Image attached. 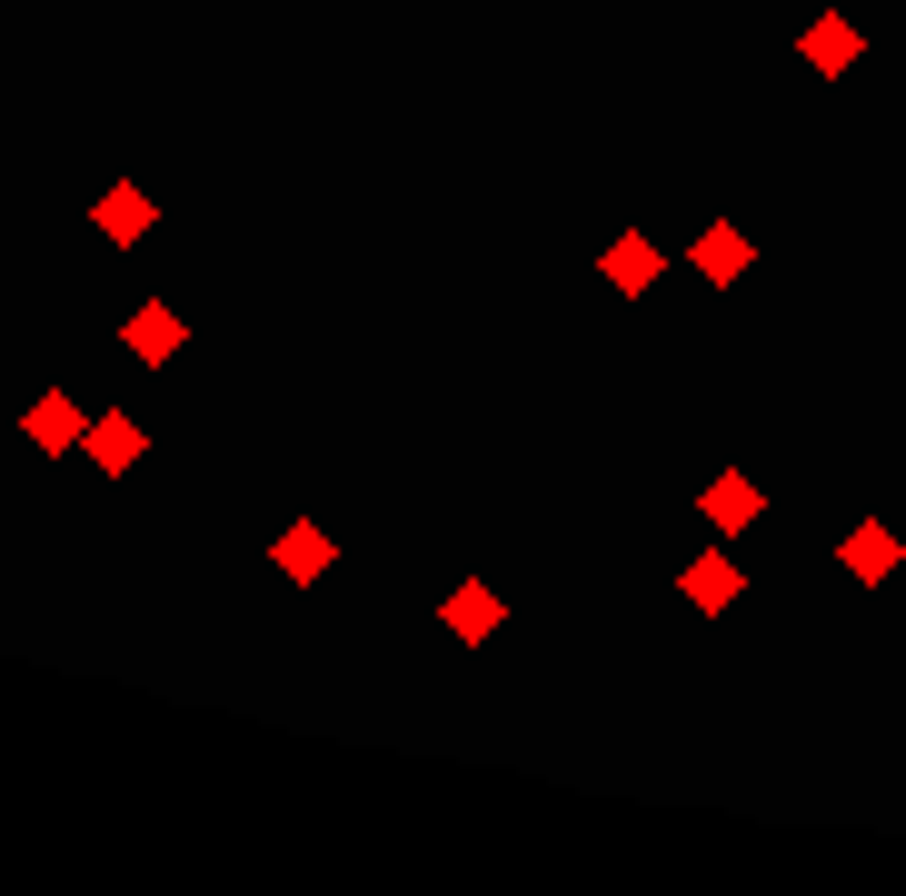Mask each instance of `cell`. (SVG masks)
Here are the masks:
<instances>
[{"label":"cell","mask_w":906,"mask_h":896,"mask_svg":"<svg viewBox=\"0 0 906 896\" xmlns=\"http://www.w3.org/2000/svg\"><path fill=\"white\" fill-rule=\"evenodd\" d=\"M807 50H817V60H827V71H847V50H857V40H847V21H827V30H817V40H807Z\"/></svg>","instance_id":"6da1fadb"}]
</instances>
